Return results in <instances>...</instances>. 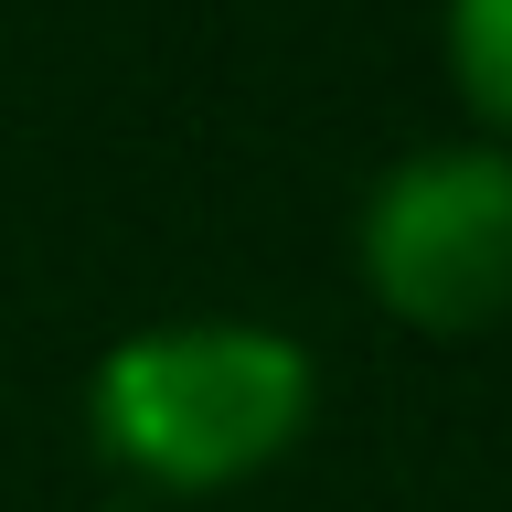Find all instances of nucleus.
Masks as SVG:
<instances>
[{
  "label": "nucleus",
  "instance_id": "obj_1",
  "mask_svg": "<svg viewBox=\"0 0 512 512\" xmlns=\"http://www.w3.org/2000/svg\"><path fill=\"white\" fill-rule=\"evenodd\" d=\"M320 406V363L256 320H171L128 331L86 384V427L150 491H235L267 470Z\"/></svg>",
  "mask_w": 512,
  "mask_h": 512
},
{
  "label": "nucleus",
  "instance_id": "obj_2",
  "mask_svg": "<svg viewBox=\"0 0 512 512\" xmlns=\"http://www.w3.org/2000/svg\"><path fill=\"white\" fill-rule=\"evenodd\" d=\"M352 267L406 331H491L512 310V150H406L352 214Z\"/></svg>",
  "mask_w": 512,
  "mask_h": 512
},
{
  "label": "nucleus",
  "instance_id": "obj_3",
  "mask_svg": "<svg viewBox=\"0 0 512 512\" xmlns=\"http://www.w3.org/2000/svg\"><path fill=\"white\" fill-rule=\"evenodd\" d=\"M448 75L470 96V118L512 150V0H448Z\"/></svg>",
  "mask_w": 512,
  "mask_h": 512
},
{
  "label": "nucleus",
  "instance_id": "obj_4",
  "mask_svg": "<svg viewBox=\"0 0 512 512\" xmlns=\"http://www.w3.org/2000/svg\"><path fill=\"white\" fill-rule=\"evenodd\" d=\"M96 512H128V502H96Z\"/></svg>",
  "mask_w": 512,
  "mask_h": 512
}]
</instances>
